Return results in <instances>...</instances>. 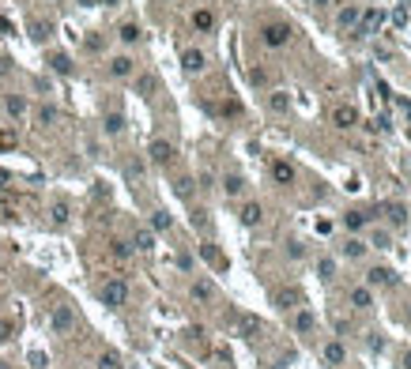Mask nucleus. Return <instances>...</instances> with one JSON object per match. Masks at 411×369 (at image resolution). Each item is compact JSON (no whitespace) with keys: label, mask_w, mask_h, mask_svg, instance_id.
<instances>
[{"label":"nucleus","mask_w":411,"mask_h":369,"mask_svg":"<svg viewBox=\"0 0 411 369\" xmlns=\"http://www.w3.org/2000/svg\"><path fill=\"white\" fill-rule=\"evenodd\" d=\"M317 271H321V279H332V275H336V260H321Z\"/></svg>","instance_id":"393cba45"},{"label":"nucleus","mask_w":411,"mask_h":369,"mask_svg":"<svg viewBox=\"0 0 411 369\" xmlns=\"http://www.w3.org/2000/svg\"><path fill=\"white\" fill-rule=\"evenodd\" d=\"M151 162H159V166L174 162V147H170L166 140H155V143H151Z\"/></svg>","instance_id":"39448f33"},{"label":"nucleus","mask_w":411,"mask_h":369,"mask_svg":"<svg viewBox=\"0 0 411 369\" xmlns=\"http://www.w3.org/2000/svg\"><path fill=\"white\" fill-rule=\"evenodd\" d=\"M0 72H8V57H0Z\"/></svg>","instance_id":"ea45409f"},{"label":"nucleus","mask_w":411,"mask_h":369,"mask_svg":"<svg viewBox=\"0 0 411 369\" xmlns=\"http://www.w3.org/2000/svg\"><path fill=\"white\" fill-rule=\"evenodd\" d=\"M261 38H264V45L279 49V45H287V42H291V27H287V23H268V27L261 31Z\"/></svg>","instance_id":"f257e3e1"},{"label":"nucleus","mask_w":411,"mask_h":369,"mask_svg":"<svg viewBox=\"0 0 411 369\" xmlns=\"http://www.w3.org/2000/svg\"><path fill=\"white\" fill-rule=\"evenodd\" d=\"M49 34H53V23H49V19H31V38H34V42H45Z\"/></svg>","instance_id":"0eeeda50"},{"label":"nucleus","mask_w":411,"mask_h":369,"mask_svg":"<svg viewBox=\"0 0 411 369\" xmlns=\"http://www.w3.org/2000/svg\"><path fill=\"white\" fill-rule=\"evenodd\" d=\"M121 128H125V117H121V113H106V132L117 136Z\"/></svg>","instance_id":"6ab92c4d"},{"label":"nucleus","mask_w":411,"mask_h":369,"mask_svg":"<svg viewBox=\"0 0 411 369\" xmlns=\"http://www.w3.org/2000/svg\"><path fill=\"white\" fill-rule=\"evenodd\" d=\"M53 222H57V226L68 222V203H53Z\"/></svg>","instance_id":"b1692460"},{"label":"nucleus","mask_w":411,"mask_h":369,"mask_svg":"<svg viewBox=\"0 0 411 369\" xmlns=\"http://www.w3.org/2000/svg\"><path fill=\"white\" fill-rule=\"evenodd\" d=\"M151 226H155V230H170V215H166V211H155V219H151Z\"/></svg>","instance_id":"c85d7f7f"},{"label":"nucleus","mask_w":411,"mask_h":369,"mask_svg":"<svg viewBox=\"0 0 411 369\" xmlns=\"http://www.w3.org/2000/svg\"><path fill=\"white\" fill-rule=\"evenodd\" d=\"M362 249H366V245H362V241H355V238L343 245V252H347V256H362Z\"/></svg>","instance_id":"7c9ffc66"},{"label":"nucleus","mask_w":411,"mask_h":369,"mask_svg":"<svg viewBox=\"0 0 411 369\" xmlns=\"http://www.w3.org/2000/svg\"><path fill=\"white\" fill-rule=\"evenodd\" d=\"M8 335H12V328H8L4 320H0V339H8Z\"/></svg>","instance_id":"4c0bfd02"},{"label":"nucleus","mask_w":411,"mask_h":369,"mask_svg":"<svg viewBox=\"0 0 411 369\" xmlns=\"http://www.w3.org/2000/svg\"><path fill=\"white\" fill-rule=\"evenodd\" d=\"M294 302H298V290H279V294H275V305L279 309H291Z\"/></svg>","instance_id":"a211bd4d"},{"label":"nucleus","mask_w":411,"mask_h":369,"mask_svg":"<svg viewBox=\"0 0 411 369\" xmlns=\"http://www.w3.org/2000/svg\"><path fill=\"white\" fill-rule=\"evenodd\" d=\"M272 110H275V113H283V110H287V94H283V91H275V94H272Z\"/></svg>","instance_id":"473e14b6"},{"label":"nucleus","mask_w":411,"mask_h":369,"mask_svg":"<svg viewBox=\"0 0 411 369\" xmlns=\"http://www.w3.org/2000/svg\"><path fill=\"white\" fill-rule=\"evenodd\" d=\"M136 249H143V252L155 249V234H151V230H140V234H136Z\"/></svg>","instance_id":"aec40b11"},{"label":"nucleus","mask_w":411,"mask_h":369,"mask_svg":"<svg viewBox=\"0 0 411 369\" xmlns=\"http://www.w3.org/2000/svg\"><path fill=\"white\" fill-rule=\"evenodd\" d=\"M193 27H196V31H212V27H215V15H212V12H196V15H193Z\"/></svg>","instance_id":"f3484780"},{"label":"nucleus","mask_w":411,"mask_h":369,"mask_svg":"<svg viewBox=\"0 0 411 369\" xmlns=\"http://www.w3.org/2000/svg\"><path fill=\"white\" fill-rule=\"evenodd\" d=\"M362 23H358V31H355V38H366V34H377L381 27H385V12L381 8H370L366 15H358Z\"/></svg>","instance_id":"f03ea898"},{"label":"nucleus","mask_w":411,"mask_h":369,"mask_svg":"<svg viewBox=\"0 0 411 369\" xmlns=\"http://www.w3.org/2000/svg\"><path fill=\"white\" fill-rule=\"evenodd\" d=\"M181 64H185V72H200V68H204V53H200V49H185Z\"/></svg>","instance_id":"1a4fd4ad"},{"label":"nucleus","mask_w":411,"mask_h":369,"mask_svg":"<svg viewBox=\"0 0 411 369\" xmlns=\"http://www.w3.org/2000/svg\"><path fill=\"white\" fill-rule=\"evenodd\" d=\"M125 298H129V286L121 283V279H110L106 286H102V302H106L110 309H117V305H125Z\"/></svg>","instance_id":"7ed1b4c3"},{"label":"nucleus","mask_w":411,"mask_h":369,"mask_svg":"<svg viewBox=\"0 0 411 369\" xmlns=\"http://www.w3.org/2000/svg\"><path fill=\"white\" fill-rule=\"evenodd\" d=\"M110 75H117V80H121V75H132V61H129V57H113V61H110Z\"/></svg>","instance_id":"f8f14e48"},{"label":"nucleus","mask_w":411,"mask_h":369,"mask_svg":"<svg viewBox=\"0 0 411 369\" xmlns=\"http://www.w3.org/2000/svg\"><path fill=\"white\" fill-rule=\"evenodd\" d=\"M370 286H393L396 283V279H393V271H389V268H370Z\"/></svg>","instance_id":"423d86ee"},{"label":"nucleus","mask_w":411,"mask_h":369,"mask_svg":"<svg viewBox=\"0 0 411 369\" xmlns=\"http://www.w3.org/2000/svg\"><path fill=\"white\" fill-rule=\"evenodd\" d=\"M404 369H411V351H407V354H404Z\"/></svg>","instance_id":"58836bf2"},{"label":"nucleus","mask_w":411,"mask_h":369,"mask_svg":"<svg viewBox=\"0 0 411 369\" xmlns=\"http://www.w3.org/2000/svg\"><path fill=\"white\" fill-rule=\"evenodd\" d=\"M38 121H42V124H53V121H57V110H53V106H42V110H38Z\"/></svg>","instance_id":"a878e982"},{"label":"nucleus","mask_w":411,"mask_h":369,"mask_svg":"<svg viewBox=\"0 0 411 369\" xmlns=\"http://www.w3.org/2000/svg\"><path fill=\"white\" fill-rule=\"evenodd\" d=\"M23 110H27V102L19 98V94H12V98H8V113H15V117H19Z\"/></svg>","instance_id":"cd10ccee"},{"label":"nucleus","mask_w":411,"mask_h":369,"mask_svg":"<svg viewBox=\"0 0 411 369\" xmlns=\"http://www.w3.org/2000/svg\"><path fill=\"white\" fill-rule=\"evenodd\" d=\"M223 189H226V192H230V196H238V192H242V189H245V184H242V177H238V173H230V177H226V181H223Z\"/></svg>","instance_id":"4be33fe9"},{"label":"nucleus","mask_w":411,"mask_h":369,"mask_svg":"<svg viewBox=\"0 0 411 369\" xmlns=\"http://www.w3.org/2000/svg\"><path fill=\"white\" fill-rule=\"evenodd\" d=\"M53 328H57V332H68V328H72V309L68 305H61L53 313Z\"/></svg>","instance_id":"9d476101"},{"label":"nucleus","mask_w":411,"mask_h":369,"mask_svg":"<svg viewBox=\"0 0 411 369\" xmlns=\"http://www.w3.org/2000/svg\"><path fill=\"white\" fill-rule=\"evenodd\" d=\"M193 298L208 302V298H212V283H196V286H193Z\"/></svg>","instance_id":"bb28decb"},{"label":"nucleus","mask_w":411,"mask_h":369,"mask_svg":"<svg viewBox=\"0 0 411 369\" xmlns=\"http://www.w3.org/2000/svg\"><path fill=\"white\" fill-rule=\"evenodd\" d=\"M366 219H370L366 211H351V215H347V226H351V230H358V226H366Z\"/></svg>","instance_id":"5701e85b"},{"label":"nucleus","mask_w":411,"mask_h":369,"mask_svg":"<svg viewBox=\"0 0 411 369\" xmlns=\"http://www.w3.org/2000/svg\"><path fill=\"white\" fill-rule=\"evenodd\" d=\"M113 252H117V256H129V252H132V249L125 245V241H113Z\"/></svg>","instance_id":"e433bc0d"},{"label":"nucleus","mask_w":411,"mask_h":369,"mask_svg":"<svg viewBox=\"0 0 411 369\" xmlns=\"http://www.w3.org/2000/svg\"><path fill=\"white\" fill-rule=\"evenodd\" d=\"M136 38H140V27H136V23H125V27H121V42H129V45H132Z\"/></svg>","instance_id":"412c9836"},{"label":"nucleus","mask_w":411,"mask_h":369,"mask_svg":"<svg viewBox=\"0 0 411 369\" xmlns=\"http://www.w3.org/2000/svg\"><path fill=\"white\" fill-rule=\"evenodd\" d=\"M370 302H374V294H370L366 286H358V290H351V305L355 309H370Z\"/></svg>","instance_id":"4468645a"},{"label":"nucleus","mask_w":411,"mask_h":369,"mask_svg":"<svg viewBox=\"0 0 411 369\" xmlns=\"http://www.w3.org/2000/svg\"><path fill=\"white\" fill-rule=\"evenodd\" d=\"M102 4H117V0H102Z\"/></svg>","instance_id":"79ce46f5"},{"label":"nucleus","mask_w":411,"mask_h":369,"mask_svg":"<svg viewBox=\"0 0 411 369\" xmlns=\"http://www.w3.org/2000/svg\"><path fill=\"white\" fill-rule=\"evenodd\" d=\"M324 358H328L332 365H340L343 358H347V351H343V343H328V347H324Z\"/></svg>","instance_id":"dca6fc26"},{"label":"nucleus","mask_w":411,"mask_h":369,"mask_svg":"<svg viewBox=\"0 0 411 369\" xmlns=\"http://www.w3.org/2000/svg\"><path fill=\"white\" fill-rule=\"evenodd\" d=\"M272 177L279 181V184H291L294 181V166H291V162H272Z\"/></svg>","instance_id":"6e6552de"},{"label":"nucleus","mask_w":411,"mask_h":369,"mask_svg":"<svg viewBox=\"0 0 411 369\" xmlns=\"http://www.w3.org/2000/svg\"><path fill=\"white\" fill-rule=\"evenodd\" d=\"M313 4H317V8H324V4H328V0H313Z\"/></svg>","instance_id":"a19ab883"},{"label":"nucleus","mask_w":411,"mask_h":369,"mask_svg":"<svg viewBox=\"0 0 411 369\" xmlns=\"http://www.w3.org/2000/svg\"><path fill=\"white\" fill-rule=\"evenodd\" d=\"M98 369H121L117 354H102V358H98Z\"/></svg>","instance_id":"c756f323"},{"label":"nucleus","mask_w":411,"mask_h":369,"mask_svg":"<svg viewBox=\"0 0 411 369\" xmlns=\"http://www.w3.org/2000/svg\"><path fill=\"white\" fill-rule=\"evenodd\" d=\"M256 328H261V324H256V320H253V317H245V320H242V332H249V335H253V332H256Z\"/></svg>","instance_id":"c9c22d12"},{"label":"nucleus","mask_w":411,"mask_h":369,"mask_svg":"<svg viewBox=\"0 0 411 369\" xmlns=\"http://www.w3.org/2000/svg\"><path fill=\"white\" fill-rule=\"evenodd\" d=\"M332 121H336L340 128H355V124H358V113L351 110V106H336V110H332Z\"/></svg>","instance_id":"20e7f679"},{"label":"nucleus","mask_w":411,"mask_h":369,"mask_svg":"<svg viewBox=\"0 0 411 369\" xmlns=\"http://www.w3.org/2000/svg\"><path fill=\"white\" fill-rule=\"evenodd\" d=\"M294 324H298V332H310V328H313V313H298Z\"/></svg>","instance_id":"2f4dec72"},{"label":"nucleus","mask_w":411,"mask_h":369,"mask_svg":"<svg viewBox=\"0 0 411 369\" xmlns=\"http://www.w3.org/2000/svg\"><path fill=\"white\" fill-rule=\"evenodd\" d=\"M358 8H343V12H340V19H336V23L343 27V31H347V27H358Z\"/></svg>","instance_id":"2eb2a0df"},{"label":"nucleus","mask_w":411,"mask_h":369,"mask_svg":"<svg viewBox=\"0 0 411 369\" xmlns=\"http://www.w3.org/2000/svg\"><path fill=\"white\" fill-rule=\"evenodd\" d=\"M389 219H393V222H404L407 215H404V207H400V203H389Z\"/></svg>","instance_id":"72a5a7b5"},{"label":"nucleus","mask_w":411,"mask_h":369,"mask_svg":"<svg viewBox=\"0 0 411 369\" xmlns=\"http://www.w3.org/2000/svg\"><path fill=\"white\" fill-rule=\"evenodd\" d=\"M49 68H53V72H61V75H68V72H72L68 53H49Z\"/></svg>","instance_id":"9b49d317"},{"label":"nucleus","mask_w":411,"mask_h":369,"mask_svg":"<svg viewBox=\"0 0 411 369\" xmlns=\"http://www.w3.org/2000/svg\"><path fill=\"white\" fill-rule=\"evenodd\" d=\"M261 215H264L261 203H245V207H242V222H245V226H256V222H261Z\"/></svg>","instance_id":"ddd939ff"},{"label":"nucleus","mask_w":411,"mask_h":369,"mask_svg":"<svg viewBox=\"0 0 411 369\" xmlns=\"http://www.w3.org/2000/svg\"><path fill=\"white\" fill-rule=\"evenodd\" d=\"M200 252H204V260H212V264H223V260H219V252H215L212 245H204V249H200Z\"/></svg>","instance_id":"f704fd0d"}]
</instances>
